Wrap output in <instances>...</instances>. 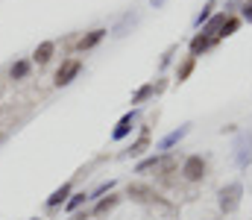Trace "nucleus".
I'll return each mask as SVG.
<instances>
[{
    "instance_id": "1",
    "label": "nucleus",
    "mask_w": 252,
    "mask_h": 220,
    "mask_svg": "<svg viewBox=\"0 0 252 220\" xmlns=\"http://www.w3.org/2000/svg\"><path fill=\"white\" fill-rule=\"evenodd\" d=\"M126 194H129L132 200H138V203H158V206H167L150 185H141V182H132V185L126 188Z\"/></svg>"
},
{
    "instance_id": "2",
    "label": "nucleus",
    "mask_w": 252,
    "mask_h": 220,
    "mask_svg": "<svg viewBox=\"0 0 252 220\" xmlns=\"http://www.w3.org/2000/svg\"><path fill=\"white\" fill-rule=\"evenodd\" d=\"M241 194H244V188H241V182H232L229 188H223V194H220V209L229 215V212H235L238 209V203H241Z\"/></svg>"
},
{
    "instance_id": "3",
    "label": "nucleus",
    "mask_w": 252,
    "mask_h": 220,
    "mask_svg": "<svg viewBox=\"0 0 252 220\" xmlns=\"http://www.w3.org/2000/svg\"><path fill=\"white\" fill-rule=\"evenodd\" d=\"M79 71H82V62H79V59H64L62 68L56 71V85H59V88H62V85H70Z\"/></svg>"
},
{
    "instance_id": "4",
    "label": "nucleus",
    "mask_w": 252,
    "mask_h": 220,
    "mask_svg": "<svg viewBox=\"0 0 252 220\" xmlns=\"http://www.w3.org/2000/svg\"><path fill=\"white\" fill-rule=\"evenodd\" d=\"M182 173H185V179H190V182H199V179L205 176V161H202V156H190V158H185Z\"/></svg>"
},
{
    "instance_id": "5",
    "label": "nucleus",
    "mask_w": 252,
    "mask_h": 220,
    "mask_svg": "<svg viewBox=\"0 0 252 220\" xmlns=\"http://www.w3.org/2000/svg\"><path fill=\"white\" fill-rule=\"evenodd\" d=\"M53 53H56V41H41V44L35 47V53H32V62H35V65H47V62L53 59Z\"/></svg>"
},
{
    "instance_id": "6",
    "label": "nucleus",
    "mask_w": 252,
    "mask_h": 220,
    "mask_svg": "<svg viewBox=\"0 0 252 220\" xmlns=\"http://www.w3.org/2000/svg\"><path fill=\"white\" fill-rule=\"evenodd\" d=\"M103 35H106V30H91L88 35H82V38L76 41V47H79V50H91L94 44H100V41H103Z\"/></svg>"
},
{
    "instance_id": "7",
    "label": "nucleus",
    "mask_w": 252,
    "mask_h": 220,
    "mask_svg": "<svg viewBox=\"0 0 252 220\" xmlns=\"http://www.w3.org/2000/svg\"><path fill=\"white\" fill-rule=\"evenodd\" d=\"M67 197H70V182H64L62 188H56V191L47 197V209H56V206L67 203Z\"/></svg>"
},
{
    "instance_id": "8",
    "label": "nucleus",
    "mask_w": 252,
    "mask_h": 220,
    "mask_svg": "<svg viewBox=\"0 0 252 220\" xmlns=\"http://www.w3.org/2000/svg\"><path fill=\"white\" fill-rule=\"evenodd\" d=\"M118 203H121V197H115V194H112V197L100 200V203L94 206V212H91V215H94V218H106V215H109V212H112V209H115Z\"/></svg>"
},
{
    "instance_id": "9",
    "label": "nucleus",
    "mask_w": 252,
    "mask_h": 220,
    "mask_svg": "<svg viewBox=\"0 0 252 220\" xmlns=\"http://www.w3.org/2000/svg\"><path fill=\"white\" fill-rule=\"evenodd\" d=\"M132 124H135V115L129 112V115H124V118H121V124L115 126L112 138H115V141H121V138H126V135H129V129H132Z\"/></svg>"
},
{
    "instance_id": "10",
    "label": "nucleus",
    "mask_w": 252,
    "mask_h": 220,
    "mask_svg": "<svg viewBox=\"0 0 252 220\" xmlns=\"http://www.w3.org/2000/svg\"><path fill=\"white\" fill-rule=\"evenodd\" d=\"M214 41H217L214 35H196V38L190 41V53H193V56H199V53H205Z\"/></svg>"
},
{
    "instance_id": "11",
    "label": "nucleus",
    "mask_w": 252,
    "mask_h": 220,
    "mask_svg": "<svg viewBox=\"0 0 252 220\" xmlns=\"http://www.w3.org/2000/svg\"><path fill=\"white\" fill-rule=\"evenodd\" d=\"M30 68H32V65H30V62H27V59H21V62H15V65H12V79H27V76H30Z\"/></svg>"
},
{
    "instance_id": "12",
    "label": "nucleus",
    "mask_w": 252,
    "mask_h": 220,
    "mask_svg": "<svg viewBox=\"0 0 252 220\" xmlns=\"http://www.w3.org/2000/svg\"><path fill=\"white\" fill-rule=\"evenodd\" d=\"M161 167V156H153V158H147V161H141L138 164V173H147V170H158Z\"/></svg>"
},
{
    "instance_id": "13",
    "label": "nucleus",
    "mask_w": 252,
    "mask_h": 220,
    "mask_svg": "<svg viewBox=\"0 0 252 220\" xmlns=\"http://www.w3.org/2000/svg\"><path fill=\"white\" fill-rule=\"evenodd\" d=\"M82 203H88V194H85V191H82V194H73V197L64 203V209H67V212H76Z\"/></svg>"
},
{
    "instance_id": "14",
    "label": "nucleus",
    "mask_w": 252,
    "mask_h": 220,
    "mask_svg": "<svg viewBox=\"0 0 252 220\" xmlns=\"http://www.w3.org/2000/svg\"><path fill=\"white\" fill-rule=\"evenodd\" d=\"M185 132H188V126H182V129H176V132H170V135H167V138L161 141V150H170V147L176 144V141H179V138H182Z\"/></svg>"
},
{
    "instance_id": "15",
    "label": "nucleus",
    "mask_w": 252,
    "mask_h": 220,
    "mask_svg": "<svg viewBox=\"0 0 252 220\" xmlns=\"http://www.w3.org/2000/svg\"><path fill=\"white\" fill-rule=\"evenodd\" d=\"M153 91H156V85H141V88L135 91V97H132V103H144V100H147V97H150Z\"/></svg>"
},
{
    "instance_id": "16",
    "label": "nucleus",
    "mask_w": 252,
    "mask_h": 220,
    "mask_svg": "<svg viewBox=\"0 0 252 220\" xmlns=\"http://www.w3.org/2000/svg\"><path fill=\"white\" fill-rule=\"evenodd\" d=\"M193 62H196L193 56H190V59H185V65H182V68H179V73H176V76H179V82H185V79L190 76V71H193Z\"/></svg>"
},
{
    "instance_id": "17",
    "label": "nucleus",
    "mask_w": 252,
    "mask_h": 220,
    "mask_svg": "<svg viewBox=\"0 0 252 220\" xmlns=\"http://www.w3.org/2000/svg\"><path fill=\"white\" fill-rule=\"evenodd\" d=\"M144 150H147V135H141V138H138L135 144L129 147V156H141Z\"/></svg>"
},
{
    "instance_id": "18",
    "label": "nucleus",
    "mask_w": 252,
    "mask_h": 220,
    "mask_svg": "<svg viewBox=\"0 0 252 220\" xmlns=\"http://www.w3.org/2000/svg\"><path fill=\"white\" fill-rule=\"evenodd\" d=\"M235 30H238V18H229V21L220 27V32H217V35H232Z\"/></svg>"
},
{
    "instance_id": "19",
    "label": "nucleus",
    "mask_w": 252,
    "mask_h": 220,
    "mask_svg": "<svg viewBox=\"0 0 252 220\" xmlns=\"http://www.w3.org/2000/svg\"><path fill=\"white\" fill-rule=\"evenodd\" d=\"M223 24H226V15H217V18L208 24V30H205V32H220V27H223Z\"/></svg>"
},
{
    "instance_id": "20",
    "label": "nucleus",
    "mask_w": 252,
    "mask_h": 220,
    "mask_svg": "<svg viewBox=\"0 0 252 220\" xmlns=\"http://www.w3.org/2000/svg\"><path fill=\"white\" fill-rule=\"evenodd\" d=\"M244 18H247V21H252V3H247V6H244Z\"/></svg>"
},
{
    "instance_id": "21",
    "label": "nucleus",
    "mask_w": 252,
    "mask_h": 220,
    "mask_svg": "<svg viewBox=\"0 0 252 220\" xmlns=\"http://www.w3.org/2000/svg\"><path fill=\"white\" fill-rule=\"evenodd\" d=\"M30 220H38V218H30Z\"/></svg>"
}]
</instances>
